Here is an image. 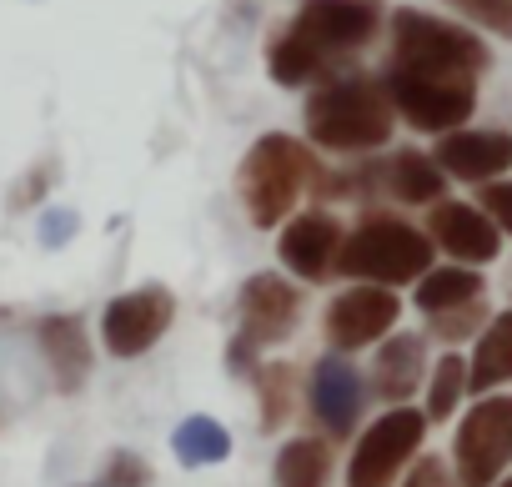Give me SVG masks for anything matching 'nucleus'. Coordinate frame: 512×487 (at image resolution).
Masks as SVG:
<instances>
[{"label":"nucleus","instance_id":"nucleus-1","mask_svg":"<svg viewBox=\"0 0 512 487\" xmlns=\"http://www.w3.org/2000/svg\"><path fill=\"white\" fill-rule=\"evenodd\" d=\"M397 126V106L387 81L372 76H337L307 96V136L327 151H377Z\"/></svg>","mask_w":512,"mask_h":487},{"label":"nucleus","instance_id":"nucleus-2","mask_svg":"<svg viewBox=\"0 0 512 487\" xmlns=\"http://www.w3.org/2000/svg\"><path fill=\"white\" fill-rule=\"evenodd\" d=\"M317 176H322V166L302 141L267 131L262 141H251V151L236 166V196H241L251 226H277L292 216V206L302 201V191Z\"/></svg>","mask_w":512,"mask_h":487},{"label":"nucleus","instance_id":"nucleus-3","mask_svg":"<svg viewBox=\"0 0 512 487\" xmlns=\"http://www.w3.org/2000/svg\"><path fill=\"white\" fill-rule=\"evenodd\" d=\"M392 66L442 81H477L487 71V46L452 21L402 6L392 16Z\"/></svg>","mask_w":512,"mask_h":487},{"label":"nucleus","instance_id":"nucleus-4","mask_svg":"<svg viewBox=\"0 0 512 487\" xmlns=\"http://www.w3.org/2000/svg\"><path fill=\"white\" fill-rule=\"evenodd\" d=\"M337 272L352 282L402 287L432 272V241L397 216H367L337 252Z\"/></svg>","mask_w":512,"mask_h":487},{"label":"nucleus","instance_id":"nucleus-5","mask_svg":"<svg viewBox=\"0 0 512 487\" xmlns=\"http://www.w3.org/2000/svg\"><path fill=\"white\" fill-rule=\"evenodd\" d=\"M512 467V397H482L452 442L457 487H492Z\"/></svg>","mask_w":512,"mask_h":487},{"label":"nucleus","instance_id":"nucleus-6","mask_svg":"<svg viewBox=\"0 0 512 487\" xmlns=\"http://www.w3.org/2000/svg\"><path fill=\"white\" fill-rule=\"evenodd\" d=\"M422 437H427V412H417V407L382 412L357 437V452L347 462V487H392L397 472L422 452Z\"/></svg>","mask_w":512,"mask_h":487},{"label":"nucleus","instance_id":"nucleus-7","mask_svg":"<svg viewBox=\"0 0 512 487\" xmlns=\"http://www.w3.org/2000/svg\"><path fill=\"white\" fill-rule=\"evenodd\" d=\"M387 96L402 121L417 131H457L477 111V81H442V76H417L387 66Z\"/></svg>","mask_w":512,"mask_h":487},{"label":"nucleus","instance_id":"nucleus-8","mask_svg":"<svg viewBox=\"0 0 512 487\" xmlns=\"http://www.w3.org/2000/svg\"><path fill=\"white\" fill-rule=\"evenodd\" d=\"M176 322V297L166 287H136L101 312V342L111 357H141L151 352Z\"/></svg>","mask_w":512,"mask_h":487},{"label":"nucleus","instance_id":"nucleus-9","mask_svg":"<svg viewBox=\"0 0 512 487\" xmlns=\"http://www.w3.org/2000/svg\"><path fill=\"white\" fill-rule=\"evenodd\" d=\"M327 61L342 51H357L377 36L382 26V0H302V11L292 21Z\"/></svg>","mask_w":512,"mask_h":487},{"label":"nucleus","instance_id":"nucleus-10","mask_svg":"<svg viewBox=\"0 0 512 487\" xmlns=\"http://www.w3.org/2000/svg\"><path fill=\"white\" fill-rule=\"evenodd\" d=\"M297 317H302V292L287 277L256 272V277L241 282V292H236V322H241V337H251L256 347L287 342L297 332Z\"/></svg>","mask_w":512,"mask_h":487},{"label":"nucleus","instance_id":"nucleus-11","mask_svg":"<svg viewBox=\"0 0 512 487\" xmlns=\"http://www.w3.org/2000/svg\"><path fill=\"white\" fill-rule=\"evenodd\" d=\"M402 317V302L397 292L377 287V282H357L352 292H342L332 307H327V337L337 352H357V347H372L382 342Z\"/></svg>","mask_w":512,"mask_h":487},{"label":"nucleus","instance_id":"nucleus-12","mask_svg":"<svg viewBox=\"0 0 512 487\" xmlns=\"http://www.w3.org/2000/svg\"><path fill=\"white\" fill-rule=\"evenodd\" d=\"M427 236L437 241V247L462 262V267H487L497 262L502 252V226L482 211V206H467V201H432L427 211Z\"/></svg>","mask_w":512,"mask_h":487},{"label":"nucleus","instance_id":"nucleus-13","mask_svg":"<svg viewBox=\"0 0 512 487\" xmlns=\"http://www.w3.org/2000/svg\"><path fill=\"white\" fill-rule=\"evenodd\" d=\"M342 221L332 211H307V216H292L287 231H282V267L297 272L302 282H322L327 272H337V252H342Z\"/></svg>","mask_w":512,"mask_h":487},{"label":"nucleus","instance_id":"nucleus-14","mask_svg":"<svg viewBox=\"0 0 512 487\" xmlns=\"http://www.w3.org/2000/svg\"><path fill=\"white\" fill-rule=\"evenodd\" d=\"M437 166L457 181H497V171L512 166V136L507 131H447L437 141Z\"/></svg>","mask_w":512,"mask_h":487},{"label":"nucleus","instance_id":"nucleus-15","mask_svg":"<svg viewBox=\"0 0 512 487\" xmlns=\"http://www.w3.org/2000/svg\"><path fill=\"white\" fill-rule=\"evenodd\" d=\"M312 412L332 437H352L357 412H362V377L347 357H322L312 367Z\"/></svg>","mask_w":512,"mask_h":487},{"label":"nucleus","instance_id":"nucleus-16","mask_svg":"<svg viewBox=\"0 0 512 487\" xmlns=\"http://www.w3.org/2000/svg\"><path fill=\"white\" fill-rule=\"evenodd\" d=\"M422 372H427V342L417 332H397L377 347V362H372V392L392 407H402L417 387H422Z\"/></svg>","mask_w":512,"mask_h":487},{"label":"nucleus","instance_id":"nucleus-17","mask_svg":"<svg viewBox=\"0 0 512 487\" xmlns=\"http://www.w3.org/2000/svg\"><path fill=\"white\" fill-rule=\"evenodd\" d=\"M41 337V352L51 362V377L61 392H81L86 377H91V337L81 327V317H46L36 327Z\"/></svg>","mask_w":512,"mask_h":487},{"label":"nucleus","instance_id":"nucleus-18","mask_svg":"<svg viewBox=\"0 0 512 487\" xmlns=\"http://www.w3.org/2000/svg\"><path fill=\"white\" fill-rule=\"evenodd\" d=\"M442 186H447V171L437 166V156H422V151H397L392 161H382V191L407 201V206H432L442 201Z\"/></svg>","mask_w":512,"mask_h":487},{"label":"nucleus","instance_id":"nucleus-19","mask_svg":"<svg viewBox=\"0 0 512 487\" xmlns=\"http://www.w3.org/2000/svg\"><path fill=\"white\" fill-rule=\"evenodd\" d=\"M502 382H512V307L497 312V317L482 327L477 352H472V362H467V392H492V387H502Z\"/></svg>","mask_w":512,"mask_h":487},{"label":"nucleus","instance_id":"nucleus-20","mask_svg":"<svg viewBox=\"0 0 512 487\" xmlns=\"http://www.w3.org/2000/svg\"><path fill=\"white\" fill-rule=\"evenodd\" d=\"M272 477H277V487H327L332 482V447L322 437H292V442H282Z\"/></svg>","mask_w":512,"mask_h":487},{"label":"nucleus","instance_id":"nucleus-21","mask_svg":"<svg viewBox=\"0 0 512 487\" xmlns=\"http://www.w3.org/2000/svg\"><path fill=\"white\" fill-rule=\"evenodd\" d=\"M322 66H327V56H322L297 26H287V31L272 36V46H267V71H272L277 86H307Z\"/></svg>","mask_w":512,"mask_h":487},{"label":"nucleus","instance_id":"nucleus-22","mask_svg":"<svg viewBox=\"0 0 512 487\" xmlns=\"http://www.w3.org/2000/svg\"><path fill=\"white\" fill-rule=\"evenodd\" d=\"M171 452L181 467H211V462H226L231 457V432L216 422V417H186L176 432H171Z\"/></svg>","mask_w":512,"mask_h":487},{"label":"nucleus","instance_id":"nucleus-23","mask_svg":"<svg viewBox=\"0 0 512 487\" xmlns=\"http://www.w3.org/2000/svg\"><path fill=\"white\" fill-rule=\"evenodd\" d=\"M487 287L472 267H437L427 277H417V307L432 317V312H447V307H462V302H477Z\"/></svg>","mask_w":512,"mask_h":487},{"label":"nucleus","instance_id":"nucleus-24","mask_svg":"<svg viewBox=\"0 0 512 487\" xmlns=\"http://www.w3.org/2000/svg\"><path fill=\"white\" fill-rule=\"evenodd\" d=\"M462 392H467V357H457V352L437 357V372L427 382V422H447L457 412Z\"/></svg>","mask_w":512,"mask_h":487},{"label":"nucleus","instance_id":"nucleus-25","mask_svg":"<svg viewBox=\"0 0 512 487\" xmlns=\"http://www.w3.org/2000/svg\"><path fill=\"white\" fill-rule=\"evenodd\" d=\"M292 387H297V372L287 362L256 372V392H262V432H277L292 417Z\"/></svg>","mask_w":512,"mask_h":487},{"label":"nucleus","instance_id":"nucleus-26","mask_svg":"<svg viewBox=\"0 0 512 487\" xmlns=\"http://www.w3.org/2000/svg\"><path fill=\"white\" fill-rule=\"evenodd\" d=\"M492 317H487V307H482V297L477 302H462V307H447V312H432V332L442 337V342H462V337H472L477 327H487Z\"/></svg>","mask_w":512,"mask_h":487},{"label":"nucleus","instance_id":"nucleus-27","mask_svg":"<svg viewBox=\"0 0 512 487\" xmlns=\"http://www.w3.org/2000/svg\"><path fill=\"white\" fill-rule=\"evenodd\" d=\"M447 6H452V11H462L467 21L487 26L492 36L512 41V0H447Z\"/></svg>","mask_w":512,"mask_h":487},{"label":"nucleus","instance_id":"nucleus-28","mask_svg":"<svg viewBox=\"0 0 512 487\" xmlns=\"http://www.w3.org/2000/svg\"><path fill=\"white\" fill-rule=\"evenodd\" d=\"M101 487H151V467H146V457L116 447V452L106 457V467H101Z\"/></svg>","mask_w":512,"mask_h":487},{"label":"nucleus","instance_id":"nucleus-29","mask_svg":"<svg viewBox=\"0 0 512 487\" xmlns=\"http://www.w3.org/2000/svg\"><path fill=\"white\" fill-rule=\"evenodd\" d=\"M477 206L502 226V236H512V181H482V196Z\"/></svg>","mask_w":512,"mask_h":487},{"label":"nucleus","instance_id":"nucleus-30","mask_svg":"<svg viewBox=\"0 0 512 487\" xmlns=\"http://www.w3.org/2000/svg\"><path fill=\"white\" fill-rule=\"evenodd\" d=\"M402 487H457V472L442 457H412V472L402 477Z\"/></svg>","mask_w":512,"mask_h":487},{"label":"nucleus","instance_id":"nucleus-31","mask_svg":"<svg viewBox=\"0 0 512 487\" xmlns=\"http://www.w3.org/2000/svg\"><path fill=\"white\" fill-rule=\"evenodd\" d=\"M256 352H262V347L236 332L231 347H226V367H231V377H256V372H262V367H256Z\"/></svg>","mask_w":512,"mask_h":487},{"label":"nucleus","instance_id":"nucleus-32","mask_svg":"<svg viewBox=\"0 0 512 487\" xmlns=\"http://www.w3.org/2000/svg\"><path fill=\"white\" fill-rule=\"evenodd\" d=\"M71 226H76V216H46L41 241H66V236H71Z\"/></svg>","mask_w":512,"mask_h":487},{"label":"nucleus","instance_id":"nucleus-33","mask_svg":"<svg viewBox=\"0 0 512 487\" xmlns=\"http://www.w3.org/2000/svg\"><path fill=\"white\" fill-rule=\"evenodd\" d=\"M492 487H512V477H502V482H492Z\"/></svg>","mask_w":512,"mask_h":487},{"label":"nucleus","instance_id":"nucleus-34","mask_svg":"<svg viewBox=\"0 0 512 487\" xmlns=\"http://www.w3.org/2000/svg\"><path fill=\"white\" fill-rule=\"evenodd\" d=\"M96 487H101V482H96Z\"/></svg>","mask_w":512,"mask_h":487}]
</instances>
